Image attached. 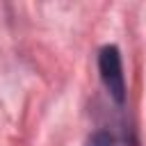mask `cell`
<instances>
[{"instance_id": "1", "label": "cell", "mask_w": 146, "mask_h": 146, "mask_svg": "<svg viewBox=\"0 0 146 146\" xmlns=\"http://www.w3.org/2000/svg\"><path fill=\"white\" fill-rule=\"evenodd\" d=\"M98 71L105 89L116 103L125 100V80H123V68H121V55L114 46H105L98 55Z\"/></svg>"}, {"instance_id": "2", "label": "cell", "mask_w": 146, "mask_h": 146, "mask_svg": "<svg viewBox=\"0 0 146 146\" xmlns=\"http://www.w3.org/2000/svg\"><path fill=\"white\" fill-rule=\"evenodd\" d=\"M87 146H119V144H116V139L110 132H94L89 137Z\"/></svg>"}]
</instances>
